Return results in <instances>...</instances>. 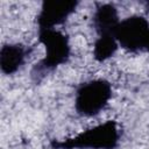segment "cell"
I'll return each mask as SVG.
<instances>
[{
  "label": "cell",
  "mask_w": 149,
  "mask_h": 149,
  "mask_svg": "<svg viewBox=\"0 0 149 149\" xmlns=\"http://www.w3.org/2000/svg\"><path fill=\"white\" fill-rule=\"evenodd\" d=\"M29 51L21 43H6L0 49V69L3 74L17 72L26 62Z\"/></svg>",
  "instance_id": "cell-6"
},
{
  "label": "cell",
  "mask_w": 149,
  "mask_h": 149,
  "mask_svg": "<svg viewBox=\"0 0 149 149\" xmlns=\"http://www.w3.org/2000/svg\"><path fill=\"white\" fill-rule=\"evenodd\" d=\"M119 125L107 120L94 127L63 140H52V149H115L120 143Z\"/></svg>",
  "instance_id": "cell-1"
},
{
  "label": "cell",
  "mask_w": 149,
  "mask_h": 149,
  "mask_svg": "<svg viewBox=\"0 0 149 149\" xmlns=\"http://www.w3.org/2000/svg\"><path fill=\"white\" fill-rule=\"evenodd\" d=\"M119 13L113 3H100L94 9L92 24L98 36L113 35L119 24Z\"/></svg>",
  "instance_id": "cell-7"
},
{
  "label": "cell",
  "mask_w": 149,
  "mask_h": 149,
  "mask_svg": "<svg viewBox=\"0 0 149 149\" xmlns=\"http://www.w3.org/2000/svg\"><path fill=\"white\" fill-rule=\"evenodd\" d=\"M38 42L44 47L45 54L33 70V77L36 79L40 74L50 72L65 64L71 55L69 36L56 28L38 29Z\"/></svg>",
  "instance_id": "cell-2"
},
{
  "label": "cell",
  "mask_w": 149,
  "mask_h": 149,
  "mask_svg": "<svg viewBox=\"0 0 149 149\" xmlns=\"http://www.w3.org/2000/svg\"><path fill=\"white\" fill-rule=\"evenodd\" d=\"M119 43L113 35L98 36L93 44V57L97 62H105L113 57L118 51Z\"/></svg>",
  "instance_id": "cell-8"
},
{
  "label": "cell",
  "mask_w": 149,
  "mask_h": 149,
  "mask_svg": "<svg viewBox=\"0 0 149 149\" xmlns=\"http://www.w3.org/2000/svg\"><path fill=\"white\" fill-rule=\"evenodd\" d=\"M144 6H146V8H147V9H148V10H149V0H148V1H146V2H144Z\"/></svg>",
  "instance_id": "cell-10"
},
{
  "label": "cell",
  "mask_w": 149,
  "mask_h": 149,
  "mask_svg": "<svg viewBox=\"0 0 149 149\" xmlns=\"http://www.w3.org/2000/svg\"><path fill=\"white\" fill-rule=\"evenodd\" d=\"M78 1L72 0H50L41 5L36 16L38 29H54L63 24L77 9Z\"/></svg>",
  "instance_id": "cell-5"
},
{
  "label": "cell",
  "mask_w": 149,
  "mask_h": 149,
  "mask_svg": "<svg viewBox=\"0 0 149 149\" xmlns=\"http://www.w3.org/2000/svg\"><path fill=\"white\" fill-rule=\"evenodd\" d=\"M143 50L149 52V33L147 35V38H146V42H144V47H143Z\"/></svg>",
  "instance_id": "cell-9"
},
{
  "label": "cell",
  "mask_w": 149,
  "mask_h": 149,
  "mask_svg": "<svg viewBox=\"0 0 149 149\" xmlns=\"http://www.w3.org/2000/svg\"><path fill=\"white\" fill-rule=\"evenodd\" d=\"M148 33L149 21L142 15H132L119 22L114 37L119 47L130 52H136L143 50Z\"/></svg>",
  "instance_id": "cell-4"
},
{
  "label": "cell",
  "mask_w": 149,
  "mask_h": 149,
  "mask_svg": "<svg viewBox=\"0 0 149 149\" xmlns=\"http://www.w3.org/2000/svg\"><path fill=\"white\" fill-rule=\"evenodd\" d=\"M112 98V85L104 78L87 80L80 84L74 93V109L81 116L99 114Z\"/></svg>",
  "instance_id": "cell-3"
}]
</instances>
